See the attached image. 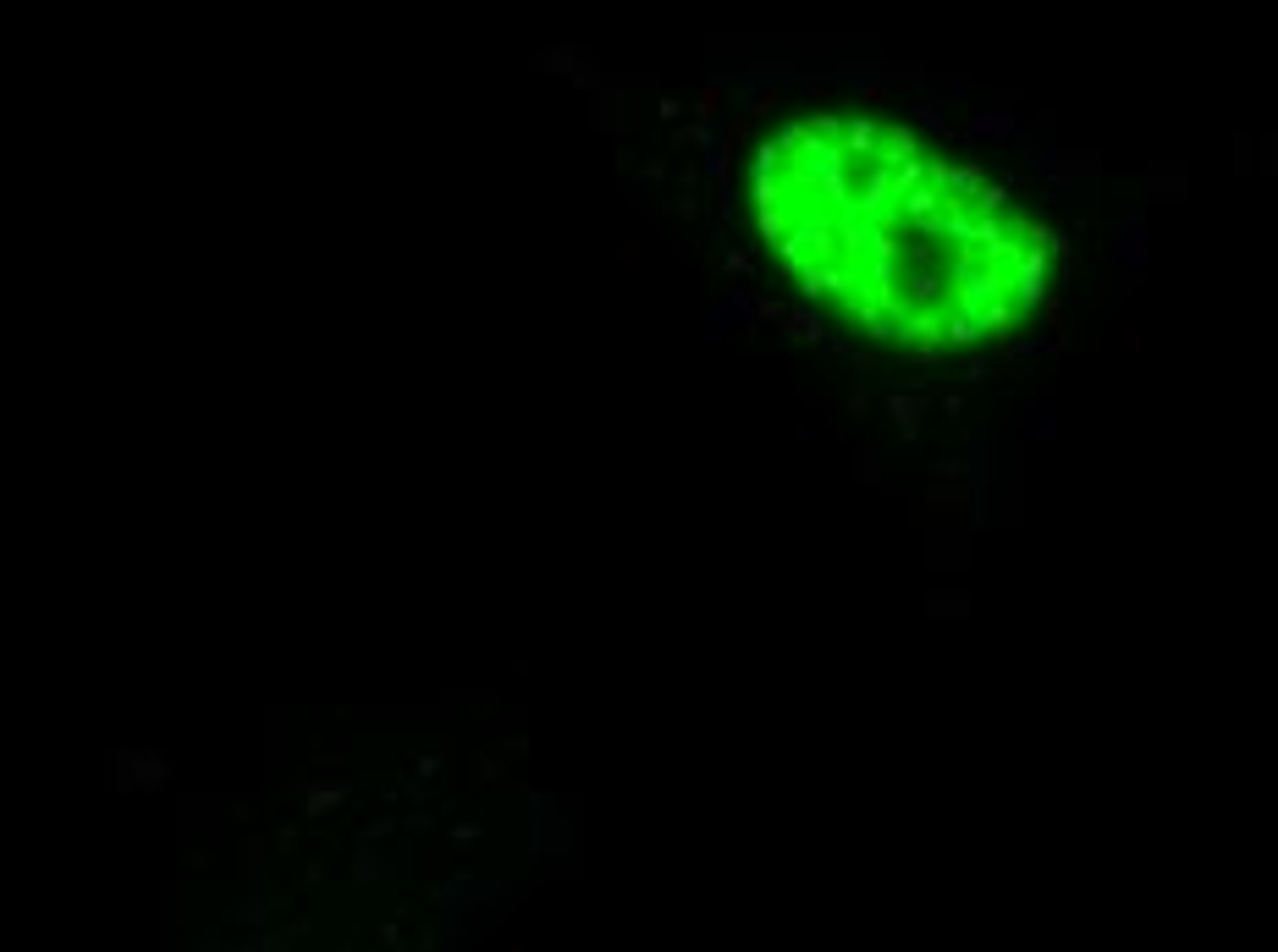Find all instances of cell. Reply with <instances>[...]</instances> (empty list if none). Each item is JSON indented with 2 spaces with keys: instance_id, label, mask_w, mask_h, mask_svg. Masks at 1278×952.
Segmentation results:
<instances>
[{
  "instance_id": "1",
  "label": "cell",
  "mask_w": 1278,
  "mask_h": 952,
  "mask_svg": "<svg viewBox=\"0 0 1278 952\" xmlns=\"http://www.w3.org/2000/svg\"><path fill=\"white\" fill-rule=\"evenodd\" d=\"M749 210L783 275L860 336L959 353L1009 336L1052 292L1036 215L871 111L783 116L749 155Z\"/></svg>"
}]
</instances>
